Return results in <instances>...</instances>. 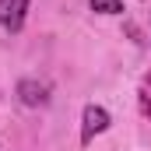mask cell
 Returning <instances> with one entry per match:
<instances>
[{
	"instance_id": "obj_2",
	"label": "cell",
	"mask_w": 151,
	"mask_h": 151,
	"mask_svg": "<svg viewBox=\"0 0 151 151\" xmlns=\"http://www.w3.org/2000/svg\"><path fill=\"white\" fill-rule=\"evenodd\" d=\"M32 0H0V28L4 32H21L25 28V14H28Z\"/></svg>"
},
{
	"instance_id": "obj_3",
	"label": "cell",
	"mask_w": 151,
	"mask_h": 151,
	"mask_svg": "<svg viewBox=\"0 0 151 151\" xmlns=\"http://www.w3.org/2000/svg\"><path fill=\"white\" fill-rule=\"evenodd\" d=\"M18 99L35 109V106H46L49 102V88L39 84V81H32V77H25V81H18Z\"/></svg>"
},
{
	"instance_id": "obj_1",
	"label": "cell",
	"mask_w": 151,
	"mask_h": 151,
	"mask_svg": "<svg viewBox=\"0 0 151 151\" xmlns=\"http://www.w3.org/2000/svg\"><path fill=\"white\" fill-rule=\"evenodd\" d=\"M109 113L102 109V106H84V113H81V144H91L99 134H106L109 130Z\"/></svg>"
},
{
	"instance_id": "obj_4",
	"label": "cell",
	"mask_w": 151,
	"mask_h": 151,
	"mask_svg": "<svg viewBox=\"0 0 151 151\" xmlns=\"http://www.w3.org/2000/svg\"><path fill=\"white\" fill-rule=\"evenodd\" d=\"M88 7H91L95 14H119V11H123L119 0H88Z\"/></svg>"
}]
</instances>
